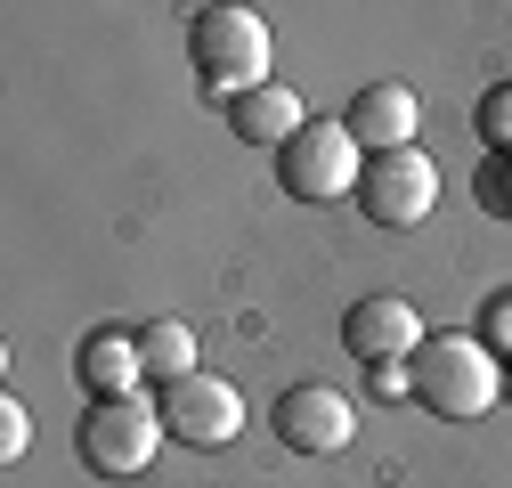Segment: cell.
<instances>
[{
	"instance_id": "cell-1",
	"label": "cell",
	"mask_w": 512,
	"mask_h": 488,
	"mask_svg": "<svg viewBox=\"0 0 512 488\" xmlns=\"http://www.w3.org/2000/svg\"><path fill=\"white\" fill-rule=\"evenodd\" d=\"M269 57H277L269 17H252V9H196V25H187V66L228 106L269 90Z\"/></svg>"
},
{
	"instance_id": "cell-2",
	"label": "cell",
	"mask_w": 512,
	"mask_h": 488,
	"mask_svg": "<svg viewBox=\"0 0 512 488\" xmlns=\"http://www.w3.org/2000/svg\"><path fill=\"white\" fill-rule=\"evenodd\" d=\"M407 366H415V407H431L447 423H472L504 399V358L480 334H431Z\"/></svg>"
},
{
	"instance_id": "cell-3",
	"label": "cell",
	"mask_w": 512,
	"mask_h": 488,
	"mask_svg": "<svg viewBox=\"0 0 512 488\" xmlns=\"http://www.w3.org/2000/svg\"><path fill=\"white\" fill-rule=\"evenodd\" d=\"M163 440H171V432H163V407L139 399V391L90 399L82 423H74V456H82V472H98V480H139V472H155Z\"/></svg>"
},
{
	"instance_id": "cell-4",
	"label": "cell",
	"mask_w": 512,
	"mask_h": 488,
	"mask_svg": "<svg viewBox=\"0 0 512 488\" xmlns=\"http://www.w3.org/2000/svg\"><path fill=\"white\" fill-rule=\"evenodd\" d=\"M358 179H366V155L342 122H309L293 147H277V188L293 204H342L358 196Z\"/></svg>"
},
{
	"instance_id": "cell-5",
	"label": "cell",
	"mask_w": 512,
	"mask_h": 488,
	"mask_svg": "<svg viewBox=\"0 0 512 488\" xmlns=\"http://www.w3.org/2000/svg\"><path fill=\"white\" fill-rule=\"evenodd\" d=\"M155 407H163V432L179 440V448H228L236 432H244V391L228 383V375H187V383H171V391H155Z\"/></svg>"
},
{
	"instance_id": "cell-6",
	"label": "cell",
	"mask_w": 512,
	"mask_h": 488,
	"mask_svg": "<svg viewBox=\"0 0 512 488\" xmlns=\"http://www.w3.org/2000/svg\"><path fill=\"white\" fill-rule=\"evenodd\" d=\"M358 212L382 220V228H415L439 212V163L423 147H399V155H374L366 179H358Z\"/></svg>"
},
{
	"instance_id": "cell-7",
	"label": "cell",
	"mask_w": 512,
	"mask_h": 488,
	"mask_svg": "<svg viewBox=\"0 0 512 488\" xmlns=\"http://www.w3.org/2000/svg\"><path fill=\"white\" fill-rule=\"evenodd\" d=\"M277 440L293 456H342L358 440V407L334 391V383H293L277 399Z\"/></svg>"
},
{
	"instance_id": "cell-8",
	"label": "cell",
	"mask_w": 512,
	"mask_h": 488,
	"mask_svg": "<svg viewBox=\"0 0 512 488\" xmlns=\"http://www.w3.org/2000/svg\"><path fill=\"white\" fill-rule=\"evenodd\" d=\"M431 334H423V318H415V301H399V293H366V301H350V318H342V350L358 358V366H391V358H415Z\"/></svg>"
},
{
	"instance_id": "cell-9",
	"label": "cell",
	"mask_w": 512,
	"mask_h": 488,
	"mask_svg": "<svg viewBox=\"0 0 512 488\" xmlns=\"http://www.w3.org/2000/svg\"><path fill=\"white\" fill-rule=\"evenodd\" d=\"M415 122H423V98L407 82H366L350 106H342V131L358 139V155H399L415 147Z\"/></svg>"
},
{
	"instance_id": "cell-10",
	"label": "cell",
	"mask_w": 512,
	"mask_h": 488,
	"mask_svg": "<svg viewBox=\"0 0 512 488\" xmlns=\"http://www.w3.org/2000/svg\"><path fill=\"white\" fill-rule=\"evenodd\" d=\"M74 375H82V391L90 399H122L147 366H139V334H122V326H98V334H82V350H74Z\"/></svg>"
},
{
	"instance_id": "cell-11",
	"label": "cell",
	"mask_w": 512,
	"mask_h": 488,
	"mask_svg": "<svg viewBox=\"0 0 512 488\" xmlns=\"http://www.w3.org/2000/svg\"><path fill=\"white\" fill-rule=\"evenodd\" d=\"M228 122H236V139H252V147H293V139L309 131V114H301V98H293L285 82L236 98V106H228Z\"/></svg>"
},
{
	"instance_id": "cell-12",
	"label": "cell",
	"mask_w": 512,
	"mask_h": 488,
	"mask_svg": "<svg viewBox=\"0 0 512 488\" xmlns=\"http://www.w3.org/2000/svg\"><path fill=\"white\" fill-rule=\"evenodd\" d=\"M139 366H147V383H155V391L187 383V375H196V334H187L179 318H155V326H139Z\"/></svg>"
},
{
	"instance_id": "cell-13",
	"label": "cell",
	"mask_w": 512,
	"mask_h": 488,
	"mask_svg": "<svg viewBox=\"0 0 512 488\" xmlns=\"http://www.w3.org/2000/svg\"><path fill=\"white\" fill-rule=\"evenodd\" d=\"M480 147L512 155V90H488V98H480Z\"/></svg>"
},
{
	"instance_id": "cell-14",
	"label": "cell",
	"mask_w": 512,
	"mask_h": 488,
	"mask_svg": "<svg viewBox=\"0 0 512 488\" xmlns=\"http://www.w3.org/2000/svg\"><path fill=\"white\" fill-rule=\"evenodd\" d=\"M33 448V415H25V399H0V464H17Z\"/></svg>"
},
{
	"instance_id": "cell-15",
	"label": "cell",
	"mask_w": 512,
	"mask_h": 488,
	"mask_svg": "<svg viewBox=\"0 0 512 488\" xmlns=\"http://www.w3.org/2000/svg\"><path fill=\"white\" fill-rule=\"evenodd\" d=\"M366 383H374V399H415V366H407V358H391V366H366Z\"/></svg>"
},
{
	"instance_id": "cell-16",
	"label": "cell",
	"mask_w": 512,
	"mask_h": 488,
	"mask_svg": "<svg viewBox=\"0 0 512 488\" xmlns=\"http://www.w3.org/2000/svg\"><path fill=\"white\" fill-rule=\"evenodd\" d=\"M480 342H488V350H512V293H496V301H488V318H480Z\"/></svg>"
},
{
	"instance_id": "cell-17",
	"label": "cell",
	"mask_w": 512,
	"mask_h": 488,
	"mask_svg": "<svg viewBox=\"0 0 512 488\" xmlns=\"http://www.w3.org/2000/svg\"><path fill=\"white\" fill-rule=\"evenodd\" d=\"M480 196H488V212H504V204H512V155H496V163L480 171Z\"/></svg>"
},
{
	"instance_id": "cell-18",
	"label": "cell",
	"mask_w": 512,
	"mask_h": 488,
	"mask_svg": "<svg viewBox=\"0 0 512 488\" xmlns=\"http://www.w3.org/2000/svg\"><path fill=\"white\" fill-rule=\"evenodd\" d=\"M504 399H512V366H504Z\"/></svg>"
}]
</instances>
